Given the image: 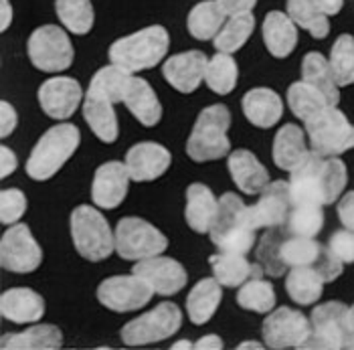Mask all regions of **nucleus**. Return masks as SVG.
Instances as JSON below:
<instances>
[{"label":"nucleus","instance_id":"obj_1","mask_svg":"<svg viewBox=\"0 0 354 350\" xmlns=\"http://www.w3.org/2000/svg\"><path fill=\"white\" fill-rule=\"evenodd\" d=\"M290 174L288 185L294 205H330L342 194L348 181L344 162L336 156H322L314 150H310L304 162Z\"/></svg>","mask_w":354,"mask_h":350},{"label":"nucleus","instance_id":"obj_2","mask_svg":"<svg viewBox=\"0 0 354 350\" xmlns=\"http://www.w3.org/2000/svg\"><path fill=\"white\" fill-rule=\"evenodd\" d=\"M170 47L168 30L160 25L146 27L134 35L118 39L109 47V61L130 73L152 69L162 61Z\"/></svg>","mask_w":354,"mask_h":350},{"label":"nucleus","instance_id":"obj_3","mask_svg":"<svg viewBox=\"0 0 354 350\" xmlns=\"http://www.w3.org/2000/svg\"><path fill=\"white\" fill-rule=\"evenodd\" d=\"M255 231L257 229L251 221V213L245 203L233 192L223 194V199H218L217 219L209 233L213 243L221 251L247 255L253 249Z\"/></svg>","mask_w":354,"mask_h":350},{"label":"nucleus","instance_id":"obj_4","mask_svg":"<svg viewBox=\"0 0 354 350\" xmlns=\"http://www.w3.org/2000/svg\"><path fill=\"white\" fill-rule=\"evenodd\" d=\"M312 332L300 350H354L353 308L326 302L312 312Z\"/></svg>","mask_w":354,"mask_h":350},{"label":"nucleus","instance_id":"obj_5","mask_svg":"<svg viewBox=\"0 0 354 350\" xmlns=\"http://www.w3.org/2000/svg\"><path fill=\"white\" fill-rule=\"evenodd\" d=\"M82 142V134L73 124H59L37 142L27 160V174L35 181H49L69 160Z\"/></svg>","mask_w":354,"mask_h":350},{"label":"nucleus","instance_id":"obj_6","mask_svg":"<svg viewBox=\"0 0 354 350\" xmlns=\"http://www.w3.org/2000/svg\"><path fill=\"white\" fill-rule=\"evenodd\" d=\"M229 126L231 113L225 106L215 104L203 109L187 142V154L196 162L218 160L227 156L231 150V142L227 138Z\"/></svg>","mask_w":354,"mask_h":350},{"label":"nucleus","instance_id":"obj_7","mask_svg":"<svg viewBox=\"0 0 354 350\" xmlns=\"http://www.w3.org/2000/svg\"><path fill=\"white\" fill-rule=\"evenodd\" d=\"M71 237L77 253L89 261H104L115 249V233L97 209L82 205L71 213Z\"/></svg>","mask_w":354,"mask_h":350},{"label":"nucleus","instance_id":"obj_8","mask_svg":"<svg viewBox=\"0 0 354 350\" xmlns=\"http://www.w3.org/2000/svg\"><path fill=\"white\" fill-rule=\"evenodd\" d=\"M306 132L312 150L322 156H338L354 148V126L336 106L306 122Z\"/></svg>","mask_w":354,"mask_h":350},{"label":"nucleus","instance_id":"obj_9","mask_svg":"<svg viewBox=\"0 0 354 350\" xmlns=\"http://www.w3.org/2000/svg\"><path fill=\"white\" fill-rule=\"evenodd\" d=\"M115 251L120 257L128 261H140L154 255H160L168 247V239L164 237L154 225L144 219L126 217L115 227Z\"/></svg>","mask_w":354,"mask_h":350},{"label":"nucleus","instance_id":"obj_10","mask_svg":"<svg viewBox=\"0 0 354 350\" xmlns=\"http://www.w3.org/2000/svg\"><path fill=\"white\" fill-rule=\"evenodd\" d=\"M180 324H183L180 310L174 304L164 302V304H158L154 310L126 324L122 328V340L128 347L154 344V342L174 336L180 330Z\"/></svg>","mask_w":354,"mask_h":350},{"label":"nucleus","instance_id":"obj_11","mask_svg":"<svg viewBox=\"0 0 354 350\" xmlns=\"http://www.w3.org/2000/svg\"><path fill=\"white\" fill-rule=\"evenodd\" d=\"M27 51L30 63L47 73H61L73 63V45L61 27L45 25L28 37Z\"/></svg>","mask_w":354,"mask_h":350},{"label":"nucleus","instance_id":"obj_12","mask_svg":"<svg viewBox=\"0 0 354 350\" xmlns=\"http://www.w3.org/2000/svg\"><path fill=\"white\" fill-rule=\"evenodd\" d=\"M281 261L286 268H314L322 273L326 282H334L342 273V261L316 241L314 237H298V235H286L281 243Z\"/></svg>","mask_w":354,"mask_h":350},{"label":"nucleus","instance_id":"obj_13","mask_svg":"<svg viewBox=\"0 0 354 350\" xmlns=\"http://www.w3.org/2000/svg\"><path fill=\"white\" fill-rule=\"evenodd\" d=\"M310 332L312 320L292 308L273 310L263 322V340L270 349H301Z\"/></svg>","mask_w":354,"mask_h":350},{"label":"nucleus","instance_id":"obj_14","mask_svg":"<svg viewBox=\"0 0 354 350\" xmlns=\"http://www.w3.org/2000/svg\"><path fill=\"white\" fill-rule=\"evenodd\" d=\"M154 296V290L140 275H115L97 288L100 302L113 312H132L144 308Z\"/></svg>","mask_w":354,"mask_h":350},{"label":"nucleus","instance_id":"obj_15","mask_svg":"<svg viewBox=\"0 0 354 350\" xmlns=\"http://www.w3.org/2000/svg\"><path fill=\"white\" fill-rule=\"evenodd\" d=\"M2 268L15 273L35 271L43 261V251L27 225H10L0 241Z\"/></svg>","mask_w":354,"mask_h":350},{"label":"nucleus","instance_id":"obj_16","mask_svg":"<svg viewBox=\"0 0 354 350\" xmlns=\"http://www.w3.org/2000/svg\"><path fill=\"white\" fill-rule=\"evenodd\" d=\"M134 273L148 282V286L158 296L178 294L187 286V271L172 257L154 255L148 259H140L134 266Z\"/></svg>","mask_w":354,"mask_h":350},{"label":"nucleus","instance_id":"obj_17","mask_svg":"<svg viewBox=\"0 0 354 350\" xmlns=\"http://www.w3.org/2000/svg\"><path fill=\"white\" fill-rule=\"evenodd\" d=\"M292 194H290V185L283 181H273L266 189L261 190V196L255 205L249 207L251 221L255 229L263 227H281L286 225L288 215L292 211Z\"/></svg>","mask_w":354,"mask_h":350},{"label":"nucleus","instance_id":"obj_18","mask_svg":"<svg viewBox=\"0 0 354 350\" xmlns=\"http://www.w3.org/2000/svg\"><path fill=\"white\" fill-rule=\"evenodd\" d=\"M83 102L82 85L71 77H53L39 89L41 109L53 120L71 118Z\"/></svg>","mask_w":354,"mask_h":350},{"label":"nucleus","instance_id":"obj_19","mask_svg":"<svg viewBox=\"0 0 354 350\" xmlns=\"http://www.w3.org/2000/svg\"><path fill=\"white\" fill-rule=\"evenodd\" d=\"M130 172L122 162H106L95 170L91 199L100 209H115L128 194Z\"/></svg>","mask_w":354,"mask_h":350},{"label":"nucleus","instance_id":"obj_20","mask_svg":"<svg viewBox=\"0 0 354 350\" xmlns=\"http://www.w3.org/2000/svg\"><path fill=\"white\" fill-rule=\"evenodd\" d=\"M172 162L170 152L154 142H142L128 150L126 154V168L130 172V178L136 183H150L162 176Z\"/></svg>","mask_w":354,"mask_h":350},{"label":"nucleus","instance_id":"obj_21","mask_svg":"<svg viewBox=\"0 0 354 350\" xmlns=\"http://www.w3.org/2000/svg\"><path fill=\"white\" fill-rule=\"evenodd\" d=\"M209 59L203 51H187L170 57L162 67L166 81L180 93H191L203 81L207 73Z\"/></svg>","mask_w":354,"mask_h":350},{"label":"nucleus","instance_id":"obj_22","mask_svg":"<svg viewBox=\"0 0 354 350\" xmlns=\"http://www.w3.org/2000/svg\"><path fill=\"white\" fill-rule=\"evenodd\" d=\"M0 314L8 322H39L45 314V300L28 288H15L0 297Z\"/></svg>","mask_w":354,"mask_h":350},{"label":"nucleus","instance_id":"obj_23","mask_svg":"<svg viewBox=\"0 0 354 350\" xmlns=\"http://www.w3.org/2000/svg\"><path fill=\"white\" fill-rule=\"evenodd\" d=\"M113 106L115 104L111 100L95 93V91H89V89H87V93L83 98L85 122L89 124L93 134L106 144L115 142L118 134H120V126H118V118H115Z\"/></svg>","mask_w":354,"mask_h":350},{"label":"nucleus","instance_id":"obj_24","mask_svg":"<svg viewBox=\"0 0 354 350\" xmlns=\"http://www.w3.org/2000/svg\"><path fill=\"white\" fill-rule=\"evenodd\" d=\"M211 268L218 284L225 288H239L251 277H261L266 273L259 264L253 266L247 261L245 255L231 251H221L217 255H211Z\"/></svg>","mask_w":354,"mask_h":350},{"label":"nucleus","instance_id":"obj_25","mask_svg":"<svg viewBox=\"0 0 354 350\" xmlns=\"http://www.w3.org/2000/svg\"><path fill=\"white\" fill-rule=\"evenodd\" d=\"M229 172H231L237 189L243 190L245 194L261 192L270 185V174H268L266 166L249 150H235L229 156Z\"/></svg>","mask_w":354,"mask_h":350},{"label":"nucleus","instance_id":"obj_26","mask_svg":"<svg viewBox=\"0 0 354 350\" xmlns=\"http://www.w3.org/2000/svg\"><path fill=\"white\" fill-rule=\"evenodd\" d=\"M243 113L253 126L272 128L283 113V102L272 89L255 87L243 95Z\"/></svg>","mask_w":354,"mask_h":350},{"label":"nucleus","instance_id":"obj_27","mask_svg":"<svg viewBox=\"0 0 354 350\" xmlns=\"http://www.w3.org/2000/svg\"><path fill=\"white\" fill-rule=\"evenodd\" d=\"M218 201L213 190L205 185H191L187 189V209L185 217L192 231L196 233H211L213 223L217 219Z\"/></svg>","mask_w":354,"mask_h":350},{"label":"nucleus","instance_id":"obj_28","mask_svg":"<svg viewBox=\"0 0 354 350\" xmlns=\"http://www.w3.org/2000/svg\"><path fill=\"white\" fill-rule=\"evenodd\" d=\"M263 41L273 57H288L298 45V25L290 19V15L273 10L268 12L263 21Z\"/></svg>","mask_w":354,"mask_h":350},{"label":"nucleus","instance_id":"obj_29","mask_svg":"<svg viewBox=\"0 0 354 350\" xmlns=\"http://www.w3.org/2000/svg\"><path fill=\"white\" fill-rule=\"evenodd\" d=\"M124 104L128 106V109L132 111V116L136 118L142 126H156L162 118V106L154 93V89L150 87V83L140 77H132Z\"/></svg>","mask_w":354,"mask_h":350},{"label":"nucleus","instance_id":"obj_30","mask_svg":"<svg viewBox=\"0 0 354 350\" xmlns=\"http://www.w3.org/2000/svg\"><path fill=\"white\" fill-rule=\"evenodd\" d=\"M308 146L304 140V130L296 124H286L273 140V162L277 168L292 172L308 156Z\"/></svg>","mask_w":354,"mask_h":350},{"label":"nucleus","instance_id":"obj_31","mask_svg":"<svg viewBox=\"0 0 354 350\" xmlns=\"http://www.w3.org/2000/svg\"><path fill=\"white\" fill-rule=\"evenodd\" d=\"M0 347L4 350H55L63 347V334L53 324H39L25 332L2 336Z\"/></svg>","mask_w":354,"mask_h":350},{"label":"nucleus","instance_id":"obj_32","mask_svg":"<svg viewBox=\"0 0 354 350\" xmlns=\"http://www.w3.org/2000/svg\"><path fill=\"white\" fill-rule=\"evenodd\" d=\"M221 297H223V292H221V284L217 277L201 279L187 297V312H189L191 322H209L217 312Z\"/></svg>","mask_w":354,"mask_h":350},{"label":"nucleus","instance_id":"obj_33","mask_svg":"<svg viewBox=\"0 0 354 350\" xmlns=\"http://www.w3.org/2000/svg\"><path fill=\"white\" fill-rule=\"evenodd\" d=\"M301 80L316 89H320L328 98L332 106L338 104L340 91H338V81L334 77V71L330 67V61L322 53H308L301 61Z\"/></svg>","mask_w":354,"mask_h":350},{"label":"nucleus","instance_id":"obj_34","mask_svg":"<svg viewBox=\"0 0 354 350\" xmlns=\"http://www.w3.org/2000/svg\"><path fill=\"white\" fill-rule=\"evenodd\" d=\"M227 23V15L225 10L217 4V0H205L198 2L187 19V27L194 39L198 41H209L215 39L218 30Z\"/></svg>","mask_w":354,"mask_h":350},{"label":"nucleus","instance_id":"obj_35","mask_svg":"<svg viewBox=\"0 0 354 350\" xmlns=\"http://www.w3.org/2000/svg\"><path fill=\"white\" fill-rule=\"evenodd\" d=\"M288 106L294 111L296 118H300L301 122H310L312 118H316L320 111L330 108L332 104L328 102V98L316 89L314 85L306 83L301 80L298 83H292L288 89Z\"/></svg>","mask_w":354,"mask_h":350},{"label":"nucleus","instance_id":"obj_36","mask_svg":"<svg viewBox=\"0 0 354 350\" xmlns=\"http://www.w3.org/2000/svg\"><path fill=\"white\" fill-rule=\"evenodd\" d=\"M324 284L326 279L314 268H292L286 279V290L296 304L310 306L320 300Z\"/></svg>","mask_w":354,"mask_h":350},{"label":"nucleus","instance_id":"obj_37","mask_svg":"<svg viewBox=\"0 0 354 350\" xmlns=\"http://www.w3.org/2000/svg\"><path fill=\"white\" fill-rule=\"evenodd\" d=\"M288 15L290 19L306 28L314 39H326L330 33L328 15L318 6L316 0H288Z\"/></svg>","mask_w":354,"mask_h":350},{"label":"nucleus","instance_id":"obj_38","mask_svg":"<svg viewBox=\"0 0 354 350\" xmlns=\"http://www.w3.org/2000/svg\"><path fill=\"white\" fill-rule=\"evenodd\" d=\"M255 28V19L251 12H239L227 17V23L215 37V47L221 53H235L247 43Z\"/></svg>","mask_w":354,"mask_h":350},{"label":"nucleus","instance_id":"obj_39","mask_svg":"<svg viewBox=\"0 0 354 350\" xmlns=\"http://www.w3.org/2000/svg\"><path fill=\"white\" fill-rule=\"evenodd\" d=\"M132 73L118 67V65H108V67H102L89 83V91H95L104 98L111 100L113 104H120L124 102L126 98V91H128V85L132 81Z\"/></svg>","mask_w":354,"mask_h":350},{"label":"nucleus","instance_id":"obj_40","mask_svg":"<svg viewBox=\"0 0 354 350\" xmlns=\"http://www.w3.org/2000/svg\"><path fill=\"white\" fill-rule=\"evenodd\" d=\"M288 231L286 225L281 227H270L268 233L261 237L257 247V264L263 268L266 275L270 277H281L286 273V264L281 261V243L286 239Z\"/></svg>","mask_w":354,"mask_h":350},{"label":"nucleus","instance_id":"obj_41","mask_svg":"<svg viewBox=\"0 0 354 350\" xmlns=\"http://www.w3.org/2000/svg\"><path fill=\"white\" fill-rule=\"evenodd\" d=\"M55 10L63 27L73 35H87L93 28L95 12L89 0H55Z\"/></svg>","mask_w":354,"mask_h":350},{"label":"nucleus","instance_id":"obj_42","mask_svg":"<svg viewBox=\"0 0 354 350\" xmlns=\"http://www.w3.org/2000/svg\"><path fill=\"white\" fill-rule=\"evenodd\" d=\"M237 77H239V67H237L231 53L218 51L213 59H209L205 81L215 93H218V95L231 93L237 85Z\"/></svg>","mask_w":354,"mask_h":350},{"label":"nucleus","instance_id":"obj_43","mask_svg":"<svg viewBox=\"0 0 354 350\" xmlns=\"http://www.w3.org/2000/svg\"><path fill=\"white\" fill-rule=\"evenodd\" d=\"M324 227V213L322 205H292V211L286 221V231L298 237H316Z\"/></svg>","mask_w":354,"mask_h":350},{"label":"nucleus","instance_id":"obj_44","mask_svg":"<svg viewBox=\"0 0 354 350\" xmlns=\"http://www.w3.org/2000/svg\"><path fill=\"white\" fill-rule=\"evenodd\" d=\"M237 304L249 312L270 314L275 306V292H273L272 284L261 277H251L239 288Z\"/></svg>","mask_w":354,"mask_h":350},{"label":"nucleus","instance_id":"obj_45","mask_svg":"<svg viewBox=\"0 0 354 350\" xmlns=\"http://www.w3.org/2000/svg\"><path fill=\"white\" fill-rule=\"evenodd\" d=\"M330 67L338 85H353L354 83V37L340 35L330 51Z\"/></svg>","mask_w":354,"mask_h":350},{"label":"nucleus","instance_id":"obj_46","mask_svg":"<svg viewBox=\"0 0 354 350\" xmlns=\"http://www.w3.org/2000/svg\"><path fill=\"white\" fill-rule=\"evenodd\" d=\"M27 211V196L23 190L6 189L0 194V221L4 225H15Z\"/></svg>","mask_w":354,"mask_h":350},{"label":"nucleus","instance_id":"obj_47","mask_svg":"<svg viewBox=\"0 0 354 350\" xmlns=\"http://www.w3.org/2000/svg\"><path fill=\"white\" fill-rule=\"evenodd\" d=\"M328 247L342 264H354V231L351 229L336 231L330 237Z\"/></svg>","mask_w":354,"mask_h":350},{"label":"nucleus","instance_id":"obj_48","mask_svg":"<svg viewBox=\"0 0 354 350\" xmlns=\"http://www.w3.org/2000/svg\"><path fill=\"white\" fill-rule=\"evenodd\" d=\"M338 219L344 225V229L354 231V190L346 192L338 203Z\"/></svg>","mask_w":354,"mask_h":350},{"label":"nucleus","instance_id":"obj_49","mask_svg":"<svg viewBox=\"0 0 354 350\" xmlns=\"http://www.w3.org/2000/svg\"><path fill=\"white\" fill-rule=\"evenodd\" d=\"M17 111L15 108L8 104V102H2L0 104V136L2 138H6V136H10L15 132V128H17Z\"/></svg>","mask_w":354,"mask_h":350},{"label":"nucleus","instance_id":"obj_50","mask_svg":"<svg viewBox=\"0 0 354 350\" xmlns=\"http://www.w3.org/2000/svg\"><path fill=\"white\" fill-rule=\"evenodd\" d=\"M217 4L225 10L227 17L239 15V12H251L257 4V0H217Z\"/></svg>","mask_w":354,"mask_h":350},{"label":"nucleus","instance_id":"obj_51","mask_svg":"<svg viewBox=\"0 0 354 350\" xmlns=\"http://www.w3.org/2000/svg\"><path fill=\"white\" fill-rule=\"evenodd\" d=\"M15 170H17V156H15V152L8 146H2L0 148V176L6 178Z\"/></svg>","mask_w":354,"mask_h":350},{"label":"nucleus","instance_id":"obj_52","mask_svg":"<svg viewBox=\"0 0 354 350\" xmlns=\"http://www.w3.org/2000/svg\"><path fill=\"white\" fill-rule=\"evenodd\" d=\"M196 350H221L223 349V340L218 338L217 334H209V336H203L196 344Z\"/></svg>","mask_w":354,"mask_h":350},{"label":"nucleus","instance_id":"obj_53","mask_svg":"<svg viewBox=\"0 0 354 350\" xmlns=\"http://www.w3.org/2000/svg\"><path fill=\"white\" fill-rule=\"evenodd\" d=\"M0 17H2L0 28L6 30V28L10 27V23H12V6H10L8 0H0Z\"/></svg>","mask_w":354,"mask_h":350},{"label":"nucleus","instance_id":"obj_54","mask_svg":"<svg viewBox=\"0 0 354 350\" xmlns=\"http://www.w3.org/2000/svg\"><path fill=\"white\" fill-rule=\"evenodd\" d=\"M316 2H318V6L326 12L328 17L338 15L342 10V4H344V0H316Z\"/></svg>","mask_w":354,"mask_h":350},{"label":"nucleus","instance_id":"obj_55","mask_svg":"<svg viewBox=\"0 0 354 350\" xmlns=\"http://www.w3.org/2000/svg\"><path fill=\"white\" fill-rule=\"evenodd\" d=\"M263 349V344H259V342H255V340H247V342H241L237 350H261Z\"/></svg>","mask_w":354,"mask_h":350},{"label":"nucleus","instance_id":"obj_56","mask_svg":"<svg viewBox=\"0 0 354 350\" xmlns=\"http://www.w3.org/2000/svg\"><path fill=\"white\" fill-rule=\"evenodd\" d=\"M194 349V344H191L189 340H178V342H174L172 344V350H191Z\"/></svg>","mask_w":354,"mask_h":350},{"label":"nucleus","instance_id":"obj_57","mask_svg":"<svg viewBox=\"0 0 354 350\" xmlns=\"http://www.w3.org/2000/svg\"><path fill=\"white\" fill-rule=\"evenodd\" d=\"M353 314H354V306H353Z\"/></svg>","mask_w":354,"mask_h":350}]
</instances>
